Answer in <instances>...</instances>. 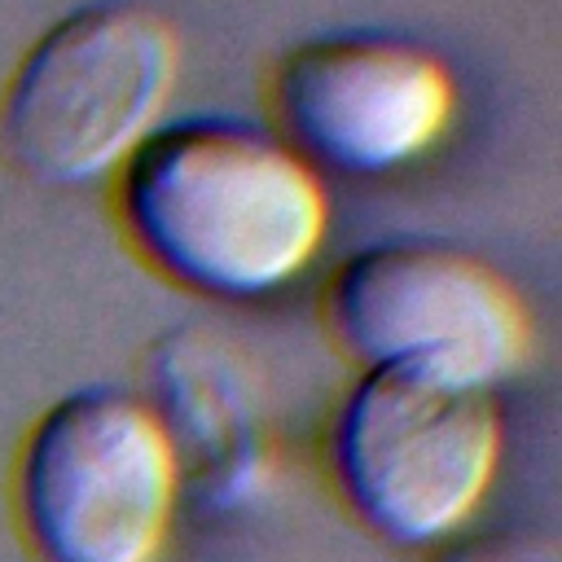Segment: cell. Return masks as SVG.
<instances>
[{"label":"cell","instance_id":"6da1fadb","mask_svg":"<svg viewBox=\"0 0 562 562\" xmlns=\"http://www.w3.org/2000/svg\"><path fill=\"white\" fill-rule=\"evenodd\" d=\"M114 211L158 277L215 303L290 290L329 233L316 167L277 132L233 114L154 127L119 167Z\"/></svg>","mask_w":562,"mask_h":562},{"label":"cell","instance_id":"7a4b0ae2","mask_svg":"<svg viewBox=\"0 0 562 562\" xmlns=\"http://www.w3.org/2000/svg\"><path fill=\"white\" fill-rule=\"evenodd\" d=\"M505 457L492 391L408 369H360L325 426V479L356 527L430 553L483 514Z\"/></svg>","mask_w":562,"mask_h":562},{"label":"cell","instance_id":"3957f363","mask_svg":"<svg viewBox=\"0 0 562 562\" xmlns=\"http://www.w3.org/2000/svg\"><path fill=\"white\" fill-rule=\"evenodd\" d=\"M180 509L176 448L132 386L57 395L9 465V514L31 562H162Z\"/></svg>","mask_w":562,"mask_h":562},{"label":"cell","instance_id":"277c9868","mask_svg":"<svg viewBox=\"0 0 562 562\" xmlns=\"http://www.w3.org/2000/svg\"><path fill=\"white\" fill-rule=\"evenodd\" d=\"M180 70L162 13L97 0L57 18L13 66L0 97V149L40 184H92L158 127Z\"/></svg>","mask_w":562,"mask_h":562},{"label":"cell","instance_id":"5b68a950","mask_svg":"<svg viewBox=\"0 0 562 562\" xmlns=\"http://www.w3.org/2000/svg\"><path fill=\"white\" fill-rule=\"evenodd\" d=\"M325 325L360 369H408L492 395L536 356V321L514 281L435 237L351 250L325 281Z\"/></svg>","mask_w":562,"mask_h":562},{"label":"cell","instance_id":"8992f818","mask_svg":"<svg viewBox=\"0 0 562 562\" xmlns=\"http://www.w3.org/2000/svg\"><path fill=\"white\" fill-rule=\"evenodd\" d=\"M285 145L312 167L386 176L430 154L457 114V83L426 44L338 31L294 44L272 70Z\"/></svg>","mask_w":562,"mask_h":562},{"label":"cell","instance_id":"52a82bcc","mask_svg":"<svg viewBox=\"0 0 562 562\" xmlns=\"http://www.w3.org/2000/svg\"><path fill=\"white\" fill-rule=\"evenodd\" d=\"M140 395L176 448L184 501L233 518L272 496V417L263 386L233 338L202 325L158 334L149 347V391Z\"/></svg>","mask_w":562,"mask_h":562},{"label":"cell","instance_id":"ba28073f","mask_svg":"<svg viewBox=\"0 0 562 562\" xmlns=\"http://www.w3.org/2000/svg\"><path fill=\"white\" fill-rule=\"evenodd\" d=\"M430 562H562V549L553 536L527 527H470L430 549Z\"/></svg>","mask_w":562,"mask_h":562}]
</instances>
